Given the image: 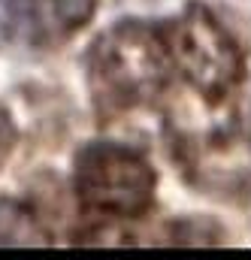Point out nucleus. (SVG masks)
<instances>
[{
	"mask_svg": "<svg viewBox=\"0 0 251 260\" xmlns=\"http://www.w3.org/2000/svg\"><path fill=\"white\" fill-rule=\"evenodd\" d=\"M170 34H161L173 64L194 82L209 103H218L230 85L242 76V55L218 18L203 6L191 3L179 24H167Z\"/></svg>",
	"mask_w": 251,
	"mask_h": 260,
	"instance_id": "obj_3",
	"label": "nucleus"
},
{
	"mask_svg": "<svg viewBox=\"0 0 251 260\" xmlns=\"http://www.w3.org/2000/svg\"><path fill=\"white\" fill-rule=\"evenodd\" d=\"M15 139H18V133H15V124H12V118H9L6 106H0V167L9 160V151H12Z\"/></svg>",
	"mask_w": 251,
	"mask_h": 260,
	"instance_id": "obj_6",
	"label": "nucleus"
},
{
	"mask_svg": "<svg viewBox=\"0 0 251 260\" xmlns=\"http://www.w3.org/2000/svg\"><path fill=\"white\" fill-rule=\"evenodd\" d=\"M88 58L94 103L103 115L151 100L164 88L167 64L173 61L164 37L142 24H121L109 30L94 43Z\"/></svg>",
	"mask_w": 251,
	"mask_h": 260,
	"instance_id": "obj_1",
	"label": "nucleus"
},
{
	"mask_svg": "<svg viewBox=\"0 0 251 260\" xmlns=\"http://www.w3.org/2000/svg\"><path fill=\"white\" fill-rule=\"evenodd\" d=\"M40 230L43 224L30 206L24 209L21 203L0 197V245H49L52 239Z\"/></svg>",
	"mask_w": 251,
	"mask_h": 260,
	"instance_id": "obj_5",
	"label": "nucleus"
},
{
	"mask_svg": "<svg viewBox=\"0 0 251 260\" xmlns=\"http://www.w3.org/2000/svg\"><path fill=\"white\" fill-rule=\"evenodd\" d=\"M0 9L9 24H21L34 40L55 43L94 18L97 0H0Z\"/></svg>",
	"mask_w": 251,
	"mask_h": 260,
	"instance_id": "obj_4",
	"label": "nucleus"
},
{
	"mask_svg": "<svg viewBox=\"0 0 251 260\" xmlns=\"http://www.w3.org/2000/svg\"><path fill=\"white\" fill-rule=\"evenodd\" d=\"M76 197L103 215L115 218H142L158 188L154 167L115 142H88L73 160Z\"/></svg>",
	"mask_w": 251,
	"mask_h": 260,
	"instance_id": "obj_2",
	"label": "nucleus"
}]
</instances>
